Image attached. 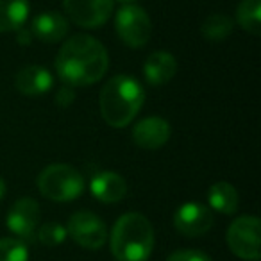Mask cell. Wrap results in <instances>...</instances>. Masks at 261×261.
Instances as JSON below:
<instances>
[{
    "instance_id": "1",
    "label": "cell",
    "mask_w": 261,
    "mask_h": 261,
    "mask_svg": "<svg viewBox=\"0 0 261 261\" xmlns=\"http://www.w3.org/2000/svg\"><path fill=\"white\" fill-rule=\"evenodd\" d=\"M109 66L106 47L90 34H75L63 43L56 58V72L72 88L95 84Z\"/></svg>"
},
{
    "instance_id": "2",
    "label": "cell",
    "mask_w": 261,
    "mask_h": 261,
    "mask_svg": "<svg viewBox=\"0 0 261 261\" xmlns=\"http://www.w3.org/2000/svg\"><path fill=\"white\" fill-rule=\"evenodd\" d=\"M145 100V90L135 77L120 73L104 84L98 95L100 115L115 129L127 127L140 113Z\"/></svg>"
},
{
    "instance_id": "3",
    "label": "cell",
    "mask_w": 261,
    "mask_h": 261,
    "mask_svg": "<svg viewBox=\"0 0 261 261\" xmlns=\"http://www.w3.org/2000/svg\"><path fill=\"white\" fill-rule=\"evenodd\" d=\"M109 247L118 261H147L154 249V227L142 213H125L115 222Z\"/></svg>"
},
{
    "instance_id": "4",
    "label": "cell",
    "mask_w": 261,
    "mask_h": 261,
    "mask_svg": "<svg viewBox=\"0 0 261 261\" xmlns=\"http://www.w3.org/2000/svg\"><path fill=\"white\" fill-rule=\"evenodd\" d=\"M38 190L52 202H70L84 192V177L79 170L65 163L48 165L38 175Z\"/></svg>"
},
{
    "instance_id": "5",
    "label": "cell",
    "mask_w": 261,
    "mask_h": 261,
    "mask_svg": "<svg viewBox=\"0 0 261 261\" xmlns=\"http://www.w3.org/2000/svg\"><path fill=\"white\" fill-rule=\"evenodd\" d=\"M227 245L234 256L245 261H257L261 256V224L257 217L245 215L232 220L227 229Z\"/></svg>"
},
{
    "instance_id": "6",
    "label": "cell",
    "mask_w": 261,
    "mask_h": 261,
    "mask_svg": "<svg viewBox=\"0 0 261 261\" xmlns=\"http://www.w3.org/2000/svg\"><path fill=\"white\" fill-rule=\"evenodd\" d=\"M115 29L118 38L130 48H142L150 40L152 23L142 8L135 4H127L116 11Z\"/></svg>"
},
{
    "instance_id": "7",
    "label": "cell",
    "mask_w": 261,
    "mask_h": 261,
    "mask_svg": "<svg viewBox=\"0 0 261 261\" xmlns=\"http://www.w3.org/2000/svg\"><path fill=\"white\" fill-rule=\"evenodd\" d=\"M66 232L79 243L83 249L98 250L108 240V229L106 224L91 211H77L70 217Z\"/></svg>"
},
{
    "instance_id": "8",
    "label": "cell",
    "mask_w": 261,
    "mask_h": 261,
    "mask_svg": "<svg viewBox=\"0 0 261 261\" xmlns=\"http://www.w3.org/2000/svg\"><path fill=\"white\" fill-rule=\"evenodd\" d=\"M40 217L41 211L36 200L31 199V197H22L9 207L6 224H8V229L13 234L18 236V240L25 243L36 240Z\"/></svg>"
},
{
    "instance_id": "9",
    "label": "cell",
    "mask_w": 261,
    "mask_h": 261,
    "mask_svg": "<svg viewBox=\"0 0 261 261\" xmlns=\"http://www.w3.org/2000/svg\"><path fill=\"white\" fill-rule=\"evenodd\" d=\"M66 15L79 27L95 29L104 25L113 15V0H63Z\"/></svg>"
},
{
    "instance_id": "10",
    "label": "cell",
    "mask_w": 261,
    "mask_h": 261,
    "mask_svg": "<svg viewBox=\"0 0 261 261\" xmlns=\"http://www.w3.org/2000/svg\"><path fill=\"white\" fill-rule=\"evenodd\" d=\"M174 225L182 236L199 238L213 227V213L210 207L197 200L185 202L174 213Z\"/></svg>"
},
{
    "instance_id": "11",
    "label": "cell",
    "mask_w": 261,
    "mask_h": 261,
    "mask_svg": "<svg viewBox=\"0 0 261 261\" xmlns=\"http://www.w3.org/2000/svg\"><path fill=\"white\" fill-rule=\"evenodd\" d=\"M170 123L161 116H147L133 127V142L140 149L158 150L170 140Z\"/></svg>"
},
{
    "instance_id": "12",
    "label": "cell",
    "mask_w": 261,
    "mask_h": 261,
    "mask_svg": "<svg viewBox=\"0 0 261 261\" xmlns=\"http://www.w3.org/2000/svg\"><path fill=\"white\" fill-rule=\"evenodd\" d=\"M90 190L97 200L104 204H115L127 195V182L116 172L102 170L91 177Z\"/></svg>"
},
{
    "instance_id": "13",
    "label": "cell",
    "mask_w": 261,
    "mask_h": 261,
    "mask_svg": "<svg viewBox=\"0 0 261 261\" xmlns=\"http://www.w3.org/2000/svg\"><path fill=\"white\" fill-rule=\"evenodd\" d=\"M54 84L52 73L47 68L38 65L23 66L15 75V86L20 93L27 97H38V95L47 93Z\"/></svg>"
},
{
    "instance_id": "14",
    "label": "cell",
    "mask_w": 261,
    "mask_h": 261,
    "mask_svg": "<svg viewBox=\"0 0 261 261\" xmlns=\"http://www.w3.org/2000/svg\"><path fill=\"white\" fill-rule=\"evenodd\" d=\"M177 73V61L170 52L158 50L147 58L143 63V75L152 86H163L170 83Z\"/></svg>"
},
{
    "instance_id": "15",
    "label": "cell",
    "mask_w": 261,
    "mask_h": 261,
    "mask_svg": "<svg viewBox=\"0 0 261 261\" xmlns=\"http://www.w3.org/2000/svg\"><path fill=\"white\" fill-rule=\"evenodd\" d=\"M68 20L56 11H45L40 13L36 18L33 20V34L38 40L45 41V43H58L68 34Z\"/></svg>"
},
{
    "instance_id": "16",
    "label": "cell",
    "mask_w": 261,
    "mask_h": 261,
    "mask_svg": "<svg viewBox=\"0 0 261 261\" xmlns=\"http://www.w3.org/2000/svg\"><path fill=\"white\" fill-rule=\"evenodd\" d=\"M29 16V0H0V33L20 31Z\"/></svg>"
},
{
    "instance_id": "17",
    "label": "cell",
    "mask_w": 261,
    "mask_h": 261,
    "mask_svg": "<svg viewBox=\"0 0 261 261\" xmlns=\"http://www.w3.org/2000/svg\"><path fill=\"white\" fill-rule=\"evenodd\" d=\"M210 207L222 215H232L238 210V192L231 182L218 181L207 190Z\"/></svg>"
},
{
    "instance_id": "18",
    "label": "cell",
    "mask_w": 261,
    "mask_h": 261,
    "mask_svg": "<svg viewBox=\"0 0 261 261\" xmlns=\"http://www.w3.org/2000/svg\"><path fill=\"white\" fill-rule=\"evenodd\" d=\"M236 22L243 31L257 36L261 31V0H242L236 9Z\"/></svg>"
},
{
    "instance_id": "19",
    "label": "cell",
    "mask_w": 261,
    "mask_h": 261,
    "mask_svg": "<svg viewBox=\"0 0 261 261\" xmlns=\"http://www.w3.org/2000/svg\"><path fill=\"white\" fill-rule=\"evenodd\" d=\"M234 29V23L224 13H215V15H210L206 20H204L202 27V36L207 38L210 41H222L229 36Z\"/></svg>"
},
{
    "instance_id": "20",
    "label": "cell",
    "mask_w": 261,
    "mask_h": 261,
    "mask_svg": "<svg viewBox=\"0 0 261 261\" xmlns=\"http://www.w3.org/2000/svg\"><path fill=\"white\" fill-rule=\"evenodd\" d=\"M0 261H29V249L18 238L0 240Z\"/></svg>"
},
{
    "instance_id": "21",
    "label": "cell",
    "mask_w": 261,
    "mask_h": 261,
    "mask_svg": "<svg viewBox=\"0 0 261 261\" xmlns=\"http://www.w3.org/2000/svg\"><path fill=\"white\" fill-rule=\"evenodd\" d=\"M68 232H66V227H63L61 224H56V222H48V224H43L40 229L36 231V240L45 247H58L61 245L66 240Z\"/></svg>"
},
{
    "instance_id": "22",
    "label": "cell",
    "mask_w": 261,
    "mask_h": 261,
    "mask_svg": "<svg viewBox=\"0 0 261 261\" xmlns=\"http://www.w3.org/2000/svg\"><path fill=\"white\" fill-rule=\"evenodd\" d=\"M167 261H211V257L202 250L195 249H186V250H177V252L170 254Z\"/></svg>"
},
{
    "instance_id": "23",
    "label": "cell",
    "mask_w": 261,
    "mask_h": 261,
    "mask_svg": "<svg viewBox=\"0 0 261 261\" xmlns=\"http://www.w3.org/2000/svg\"><path fill=\"white\" fill-rule=\"evenodd\" d=\"M75 100V91H73L72 86H63L61 90L58 91V104L59 106H70Z\"/></svg>"
},
{
    "instance_id": "24",
    "label": "cell",
    "mask_w": 261,
    "mask_h": 261,
    "mask_svg": "<svg viewBox=\"0 0 261 261\" xmlns=\"http://www.w3.org/2000/svg\"><path fill=\"white\" fill-rule=\"evenodd\" d=\"M4 195H6V181L0 177V200H2V197Z\"/></svg>"
},
{
    "instance_id": "25",
    "label": "cell",
    "mask_w": 261,
    "mask_h": 261,
    "mask_svg": "<svg viewBox=\"0 0 261 261\" xmlns=\"http://www.w3.org/2000/svg\"><path fill=\"white\" fill-rule=\"evenodd\" d=\"M113 2H120L122 6H127V4H135L136 0H113Z\"/></svg>"
}]
</instances>
